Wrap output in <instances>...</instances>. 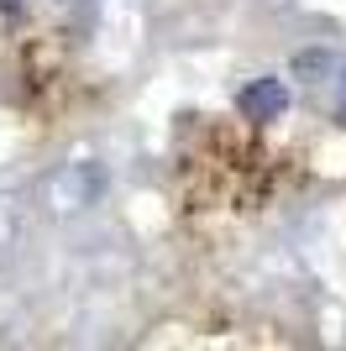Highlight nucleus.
<instances>
[{
    "label": "nucleus",
    "mask_w": 346,
    "mask_h": 351,
    "mask_svg": "<svg viewBox=\"0 0 346 351\" xmlns=\"http://www.w3.org/2000/svg\"><path fill=\"white\" fill-rule=\"evenodd\" d=\"M336 110H341V121H346V73L336 79Z\"/></svg>",
    "instance_id": "f03ea898"
},
{
    "label": "nucleus",
    "mask_w": 346,
    "mask_h": 351,
    "mask_svg": "<svg viewBox=\"0 0 346 351\" xmlns=\"http://www.w3.org/2000/svg\"><path fill=\"white\" fill-rule=\"evenodd\" d=\"M0 5H5V11H16V5H21V0H0Z\"/></svg>",
    "instance_id": "7ed1b4c3"
},
{
    "label": "nucleus",
    "mask_w": 346,
    "mask_h": 351,
    "mask_svg": "<svg viewBox=\"0 0 346 351\" xmlns=\"http://www.w3.org/2000/svg\"><path fill=\"white\" fill-rule=\"evenodd\" d=\"M236 110H242L246 121H273L288 110V84L284 79H252V84L236 95Z\"/></svg>",
    "instance_id": "f257e3e1"
}]
</instances>
